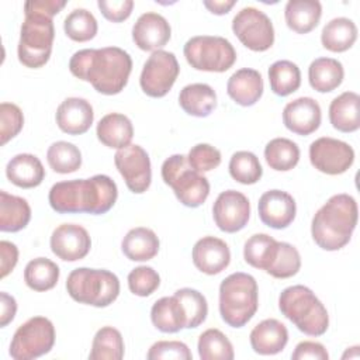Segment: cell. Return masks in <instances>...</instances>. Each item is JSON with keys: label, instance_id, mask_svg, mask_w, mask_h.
I'll return each instance as SVG.
<instances>
[{"label": "cell", "instance_id": "cell-1", "mask_svg": "<svg viewBox=\"0 0 360 360\" xmlns=\"http://www.w3.org/2000/svg\"><path fill=\"white\" fill-rule=\"evenodd\" d=\"M69 69L73 76L89 82L98 93L114 96L127 86L132 59L127 51L118 46L80 49L70 58Z\"/></svg>", "mask_w": 360, "mask_h": 360}, {"label": "cell", "instance_id": "cell-2", "mask_svg": "<svg viewBox=\"0 0 360 360\" xmlns=\"http://www.w3.org/2000/svg\"><path fill=\"white\" fill-rule=\"evenodd\" d=\"M118 197L115 181L105 174L55 183L48 194L49 205L59 214L108 212Z\"/></svg>", "mask_w": 360, "mask_h": 360}, {"label": "cell", "instance_id": "cell-3", "mask_svg": "<svg viewBox=\"0 0 360 360\" xmlns=\"http://www.w3.org/2000/svg\"><path fill=\"white\" fill-rule=\"evenodd\" d=\"M357 202L345 193L332 195L314 215L311 235L323 250L333 252L345 248L357 225Z\"/></svg>", "mask_w": 360, "mask_h": 360}, {"label": "cell", "instance_id": "cell-4", "mask_svg": "<svg viewBox=\"0 0 360 360\" xmlns=\"http://www.w3.org/2000/svg\"><path fill=\"white\" fill-rule=\"evenodd\" d=\"M259 308V288L253 276L236 271L219 285V314L232 328L245 326Z\"/></svg>", "mask_w": 360, "mask_h": 360}, {"label": "cell", "instance_id": "cell-5", "mask_svg": "<svg viewBox=\"0 0 360 360\" xmlns=\"http://www.w3.org/2000/svg\"><path fill=\"white\" fill-rule=\"evenodd\" d=\"M278 308L305 335L321 336L328 330V311L312 290L305 285L284 288L278 297Z\"/></svg>", "mask_w": 360, "mask_h": 360}, {"label": "cell", "instance_id": "cell-6", "mask_svg": "<svg viewBox=\"0 0 360 360\" xmlns=\"http://www.w3.org/2000/svg\"><path fill=\"white\" fill-rule=\"evenodd\" d=\"M66 290L76 302L104 308L117 300L120 280L110 270L79 267L69 273Z\"/></svg>", "mask_w": 360, "mask_h": 360}, {"label": "cell", "instance_id": "cell-7", "mask_svg": "<svg viewBox=\"0 0 360 360\" xmlns=\"http://www.w3.org/2000/svg\"><path fill=\"white\" fill-rule=\"evenodd\" d=\"M25 18L21 24L20 41H18V60L31 69H38L44 66L51 56L55 28L51 17L24 11Z\"/></svg>", "mask_w": 360, "mask_h": 360}, {"label": "cell", "instance_id": "cell-8", "mask_svg": "<svg viewBox=\"0 0 360 360\" xmlns=\"http://www.w3.org/2000/svg\"><path fill=\"white\" fill-rule=\"evenodd\" d=\"M162 179L173 188L177 200L186 207L197 208L208 198V179L193 169L184 155L176 153L163 162Z\"/></svg>", "mask_w": 360, "mask_h": 360}, {"label": "cell", "instance_id": "cell-9", "mask_svg": "<svg viewBox=\"0 0 360 360\" xmlns=\"http://www.w3.org/2000/svg\"><path fill=\"white\" fill-rule=\"evenodd\" d=\"M187 63L195 70L226 72L236 60L233 45L224 37L197 35L190 38L183 48Z\"/></svg>", "mask_w": 360, "mask_h": 360}, {"label": "cell", "instance_id": "cell-10", "mask_svg": "<svg viewBox=\"0 0 360 360\" xmlns=\"http://www.w3.org/2000/svg\"><path fill=\"white\" fill-rule=\"evenodd\" d=\"M53 345V323L45 316H32L14 332L8 353L14 360H32L49 353Z\"/></svg>", "mask_w": 360, "mask_h": 360}, {"label": "cell", "instance_id": "cell-11", "mask_svg": "<svg viewBox=\"0 0 360 360\" xmlns=\"http://www.w3.org/2000/svg\"><path fill=\"white\" fill-rule=\"evenodd\" d=\"M232 31L250 51L264 52L274 44L271 20L256 7H243L232 20Z\"/></svg>", "mask_w": 360, "mask_h": 360}, {"label": "cell", "instance_id": "cell-12", "mask_svg": "<svg viewBox=\"0 0 360 360\" xmlns=\"http://www.w3.org/2000/svg\"><path fill=\"white\" fill-rule=\"evenodd\" d=\"M179 73L180 66L173 52L163 49L155 51L146 59L141 72V89L149 97H163L173 87Z\"/></svg>", "mask_w": 360, "mask_h": 360}, {"label": "cell", "instance_id": "cell-13", "mask_svg": "<svg viewBox=\"0 0 360 360\" xmlns=\"http://www.w3.org/2000/svg\"><path fill=\"white\" fill-rule=\"evenodd\" d=\"M309 160L321 173L336 176L345 173L353 165L354 150L340 139L322 136L309 145Z\"/></svg>", "mask_w": 360, "mask_h": 360}, {"label": "cell", "instance_id": "cell-14", "mask_svg": "<svg viewBox=\"0 0 360 360\" xmlns=\"http://www.w3.org/2000/svg\"><path fill=\"white\" fill-rule=\"evenodd\" d=\"M114 163L132 193L142 194L149 188L152 181L150 159L142 146L129 143L118 149L114 155Z\"/></svg>", "mask_w": 360, "mask_h": 360}, {"label": "cell", "instance_id": "cell-15", "mask_svg": "<svg viewBox=\"0 0 360 360\" xmlns=\"http://www.w3.org/2000/svg\"><path fill=\"white\" fill-rule=\"evenodd\" d=\"M212 217L222 232L235 233L246 226L250 217V202L240 191H222L212 205Z\"/></svg>", "mask_w": 360, "mask_h": 360}, {"label": "cell", "instance_id": "cell-16", "mask_svg": "<svg viewBox=\"0 0 360 360\" xmlns=\"http://www.w3.org/2000/svg\"><path fill=\"white\" fill-rule=\"evenodd\" d=\"M49 245L56 257L65 262H76L87 256L91 248V239L83 226L77 224H62L53 229Z\"/></svg>", "mask_w": 360, "mask_h": 360}, {"label": "cell", "instance_id": "cell-17", "mask_svg": "<svg viewBox=\"0 0 360 360\" xmlns=\"http://www.w3.org/2000/svg\"><path fill=\"white\" fill-rule=\"evenodd\" d=\"M257 211L264 225L274 229H284L294 221L297 205L292 195L287 191L269 190L259 198Z\"/></svg>", "mask_w": 360, "mask_h": 360}, {"label": "cell", "instance_id": "cell-18", "mask_svg": "<svg viewBox=\"0 0 360 360\" xmlns=\"http://www.w3.org/2000/svg\"><path fill=\"white\" fill-rule=\"evenodd\" d=\"M172 37V28L167 20L153 11L143 13L132 27V39L142 51H159Z\"/></svg>", "mask_w": 360, "mask_h": 360}, {"label": "cell", "instance_id": "cell-19", "mask_svg": "<svg viewBox=\"0 0 360 360\" xmlns=\"http://www.w3.org/2000/svg\"><path fill=\"white\" fill-rule=\"evenodd\" d=\"M322 120L321 105L312 97H298L285 104L283 110V122L287 129L297 135H309L315 132Z\"/></svg>", "mask_w": 360, "mask_h": 360}, {"label": "cell", "instance_id": "cell-20", "mask_svg": "<svg viewBox=\"0 0 360 360\" xmlns=\"http://www.w3.org/2000/svg\"><path fill=\"white\" fill-rule=\"evenodd\" d=\"M191 256L194 266L208 276L221 273L231 262V250L228 245L215 236H204L198 239L193 248Z\"/></svg>", "mask_w": 360, "mask_h": 360}, {"label": "cell", "instance_id": "cell-21", "mask_svg": "<svg viewBox=\"0 0 360 360\" xmlns=\"http://www.w3.org/2000/svg\"><path fill=\"white\" fill-rule=\"evenodd\" d=\"M56 124L68 135H82L87 132L94 121L91 104L80 97L65 98L56 110Z\"/></svg>", "mask_w": 360, "mask_h": 360}, {"label": "cell", "instance_id": "cell-22", "mask_svg": "<svg viewBox=\"0 0 360 360\" xmlns=\"http://www.w3.org/2000/svg\"><path fill=\"white\" fill-rule=\"evenodd\" d=\"M250 346L257 354L271 356L280 353L288 342V330L274 318L259 322L250 332Z\"/></svg>", "mask_w": 360, "mask_h": 360}, {"label": "cell", "instance_id": "cell-23", "mask_svg": "<svg viewBox=\"0 0 360 360\" xmlns=\"http://www.w3.org/2000/svg\"><path fill=\"white\" fill-rule=\"evenodd\" d=\"M263 87V79L257 70L242 68L228 79L226 93L236 104L250 107L260 100Z\"/></svg>", "mask_w": 360, "mask_h": 360}, {"label": "cell", "instance_id": "cell-24", "mask_svg": "<svg viewBox=\"0 0 360 360\" xmlns=\"http://www.w3.org/2000/svg\"><path fill=\"white\" fill-rule=\"evenodd\" d=\"M6 176L17 187L34 188L42 183L45 169L35 155L18 153L8 160Z\"/></svg>", "mask_w": 360, "mask_h": 360}, {"label": "cell", "instance_id": "cell-25", "mask_svg": "<svg viewBox=\"0 0 360 360\" xmlns=\"http://www.w3.org/2000/svg\"><path fill=\"white\" fill-rule=\"evenodd\" d=\"M150 319L156 329L165 333H174L187 329V315L181 301L172 297L159 298L150 309Z\"/></svg>", "mask_w": 360, "mask_h": 360}, {"label": "cell", "instance_id": "cell-26", "mask_svg": "<svg viewBox=\"0 0 360 360\" xmlns=\"http://www.w3.org/2000/svg\"><path fill=\"white\" fill-rule=\"evenodd\" d=\"M96 134L103 145L114 149H122L131 143L134 127L127 115L110 112L98 121Z\"/></svg>", "mask_w": 360, "mask_h": 360}, {"label": "cell", "instance_id": "cell-27", "mask_svg": "<svg viewBox=\"0 0 360 360\" xmlns=\"http://www.w3.org/2000/svg\"><path fill=\"white\" fill-rule=\"evenodd\" d=\"M360 96L345 91L335 97L329 105V121L340 132H354L360 127Z\"/></svg>", "mask_w": 360, "mask_h": 360}, {"label": "cell", "instance_id": "cell-28", "mask_svg": "<svg viewBox=\"0 0 360 360\" xmlns=\"http://www.w3.org/2000/svg\"><path fill=\"white\" fill-rule=\"evenodd\" d=\"M322 6L318 0H290L284 8L285 24L297 34L311 32L321 20Z\"/></svg>", "mask_w": 360, "mask_h": 360}, {"label": "cell", "instance_id": "cell-29", "mask_svg": "<svg viewBox=\"0 0 360 360\" xmlns=\"http://www.w3.org/2000/svg\"><path fill=\"white\" fill-rule=\"evenodd\" d=\"M179 104L188 115L208 117L217 107V93L210 84L191 83L180 90Z\"/></svg>", "mask_w": 360, "mask_h": 360}, {"label": "cell", "instance_id": "cell-30", "mask_svg": "<svg viewBox=\"0 0 360 360\" xmlns=\"http://www.w3.org/2000/svg\"><path fill=\"white\" fill-rule=\"evenodd\" d=\"M158 235L145 226H136L127 232L121 242L122 253L132 262H146L159 252Z\"/></svg>", "mask_w": 360, "mask_h": 360}, {"label": "cell", "instance_id": "cell-31", "mask_svg": "<svg viewBox=\"0 0 360 360\" xmlns=\"http://www.w3.org/2000/svg\"><path fill=\"white\" fill-rule=\"evenodd\" d=\"M343 77V65L333 58H318L308 68L309 84L319 93L333 91L342 84Z\"/></svg>", "mask_w": 360, "mask_h": 360}, {"label": "cell", "instance_id": "cell-32", "mask_svg": "<svg viewBox=\"0 0 360 360\" xmlns=\"http://www.w3.org/2000/svg\"><path fill=\"white\" fill-rule=\"evenodd\" d=\"M31 219V207L25 198L0 191V231L18 232Z\"/></svg>", "mask_w": 360, "mask_h": 360}, {"label": "cell", "instance_id": "cell-33", "mask_svg": "<svg viewBox=\"0 0 360 360\" xmlns=\"http://www.w3.org/2000/svg\"><path fill=\"white\" fill-rule=\"evenodd\" d=\"M357 39L356 24L346 17H336L325 24L321 32V42L330 52H345Z\"/></svg>", "mask_w": 360, "mask_h": 360}, {"label": "cell", "instance_id": "cell-34", "mask_svg": "<svg viewBox=\"0 0 360 360\" xmlns=\"http://www.w3.org/2000/svg\"><path fill=\"white\" fill-rule=\"evenodd\" d=\"M278 249V242L267 233L252 235L243 246V257L248 264L255 269L267 271L271 266Z\"/></svg>", "mask_w": 360, "mask_h": 360}, {"label": "cell", "instance_id": "cell-35", "mask_svg": "<svg viewBox=\"0 0 360 360\" xmlns=\"http://www.w3.org/2000/svg\"><path fill=\"white\" fill-rule=\"evenodd\" d=\"M59 267L46 257H37L27 263L24 269V281L34 291H48L59 280Z\"/></svg>", "mask_w": 360, "mask_h": 360}, {"label": "cell", "instance_id": "cell-36", "mask_svg": "<svg viewBox=\"0 0 360 360\" xmlns=\"http://www.w3.org/2000/svg\"><path fill=\"white\" fill-rule=\"evenodd\" d=\"M124 340L118 329L112 326L100 328L91 343L90 360H121L124 357Z\"/></svg>", "mask_w": 360, "mask_h": 360}, {"label": "cell", "instance_id": "cell-37", "mask_svg": "<svg viewBox=\"0 0 360 360\" xmlns=\"http://www.w3.org/2000/svg\"><path fill=\"white\" fill-rule=\"evenodd\" d=\"M269 82L274 94L285 97L301 86L300 68L291 60H277L269 68Z\"/></svg>", "mask_w": 360, "mask_h": 360}, {"label": "cell", "instance_id": "cell-38", "mask_svg": "<svg viewBox=\"0 0 360 360\" xmlns=\"http://www.w3.org/2000/svg\"><path fill=\"white\" fill-rule=\"evenodd\" d=\"M264 159L273 170L288 172L300 160V148L291 139L274 138L264 148Z\"/></svg>", "mask_w": 360, "mask_h": 360}, {"label": "cell", "instance_id": "cell-39", "mask_svg": "<svg viewBox=\"0 0 360 360\" xmlns=\"http://www.w3.org/2000/svg\"><path fill=\"white\" fill-rule=\"evenodd\" d=\"M197 347L201 360H232L235 357L231 340L215 328L207 329L200 335Z\"/></svg>", "mask_w": 360, "mask_h": 360}, {"label": "cell", "instance_id": "cell-40", "mask_svg": "<svg viewBox=\"0 0 360 360\" xmlns=\"http://www.w3.org/2000/svg\"><path fill=\"white\" fill-rule=\"evenodd\" d=\"M46 160L53 172L68 174L76 172L82 166V153L76 145L66 141H58L48 148Z\"/></svg>", "mask_w": 360, "mask_h": 360}, {"label": "cell", "instance_id": "cell-41", "mask_svg": "<svg viewBox=\"0 0 360 360\" xmlns=\"http://www.w3.org/2000/svg\"><path fill=\"white\" fill-rule=\"evenodd\" d=\"M229 174L240 184H255L262 179L263 169L259 158L249 150H238L231 156Z\"/></svg>", "mask_w": 360, "mask_h": 360}, {"label": "cell", "instance_id": "cell-42", "mask_svg": "<svg viewBox=\"0 0 360 360\" xmlns=\"http://www.w3.org/2000/svg\"><path fill=\"white\" fill-rule=\"evenodd\" d=\"M65 34L76 42H86L96 37L98 24L96 17L86 8L72 10L63 21Z\"/></svg>", "mask_w": 360, "mask_h": 360}, {"label": "cell", "instance_id": "cell-43", "mask_svg": "<svg viewBox=\"0 0 360 360\" xmlns=\"http://www.w3.org/2000/svg\"><path fill=\"white\" fill-rule=\"evenodd\" d=\"M301 269V256L295 246L287 242H278V249L267 274L274 278H290Z\"/></svg>", "mask_w": 360, "mask_h": 360}, {"label": "cell", "instance_id": "cell-44", "mask_svg": "<svg viewBox=\"0 0 360 360\" xmlns=\"http://www.w3.org/2000/svg\"><path fill=\"white\" fill-rule=\"evenodd\" d=\"M174 295L181 301L187 315V329L200 326L208 314V304L205 297L194 288H180Z\"/></svg>", "mask_w": 360, "mask_h": 360}, {"label": "cell", "instance_id": "cell-45", "mask_svg": "<svg viewBox=\"0 0 360 360\" xmlns=\"http://www.w3.org/2000/svg\"><path fill=\"white\" fill-rule=\"evenodd\" d=\"M160 285V277L153 267L139 266L129 271L128 287L132 294L138 297H148L153 294Z\"/></svg>", "mask_w": 360, "mask_h": 360}, {"label": "cell", "instance_id": "cell-46", "mask_svg": "<svg viewBox=\"0 0 360 360\" xmlns=\"http://www.w3.org/2000/svg\"><path fill=\"white\" fill-rule=\"evenodd\" d=\"M24 115L18 105L13 103L0 104V138L1 145H6L22 129Z\"/></svg>", "mask_w": 360, "mask_h": 360}, {"label": "cell", "instance_id": "cell-47", "mask_svg": "<svg viewBox=\"0 0 360 360\" xmlns=\"http://www.w3.org/2000/svg\"><path fill=\"white\" fill-rule=\"evenodd\" d=\"M187 160L197 172H210L219 166L221 152L210 143H197L190 149Z\"/></svg>", "mask_w": 360, "mask_h": 360}, {"label": "cell", "instance_id": "cell-48", "mask_svg": "<svg viewBox=\"0 0 360 360\" xmlns=\"http://www.w3.org/2000/svg\"><path fill=\"white\" fill-rule=\"evenodd\" d=\"M146 359L159 360V359H174V360H191L193 354L188 346L179 340H159L153 343L148 353Z\"/></svg>", "mask_w": 360, "mask_h": 360}, {"label": "cell", "instance_id": "cell-49", "mask_svg": "<svg viewBox=\"0 0 360 360\" xmlns=\"http://www.w3.org/2000/svg\"><path fill=\"white\" fill-rule=\"evenodd\" d=\"M97 6L100 13L112 22H121L127 20L134 8L132 0H98Z\"/></svg>", "mask_w": 360, "mask_h": 360}, {"label": "cell", "instance_id": "cell-50", "mask_svg": "<svg viewBox=\"0 0 360 360\" xmlns=\"http://www.w3.org/2000/svg\"><path fill=\"white\" fill-rule=\"evenodd\" d=\"M291 359L292 360H305V359L328 360L329 354L322 343L312 342V340H304L295 346V349L291 354Z\"/></svg>", "mask_w": 360, "mask_h": 360}, {"label": "cell", "instance_id": "cell-51", "mask_svg": "<svg viewBox=\"0 0 360 360\" xmlns=\"http://www.w3.org/2000/svg\"><path fill=\"white\" fill-rule=\"evenodd\" d=\"M0 255H1V262H0V277L4 278L8 276L13 269L15 267L18 262V249L13 242L8 240H1L0 242Z\"/></svg>", "mask_w": 360, "mask_h": 360}, {"label": "cell", "instance_id": "cell-52", "mask_svg": "<svg viewBox=\"0 0 360 360\" xmlns=\"http://www.w3.org/2000/svg\"><path fill=\"white\" fill-rule=\"evenodd\" d=\"M65 6H66L65 0H28L24 3V11H34L52 18Z\"/></svg>", "mask_w": 360, "mask_h": 360}, {"label": "cell", "instance_id": "cell-53", "mask_svg": "<svg viewBox=\"0 0 360 360\" xmlns=\"http://www.w3.org/2000/svg\"><path fill=\"white\" fill-rule=\"evenodd\" d=\"M0 305H1V312H0V326L4 328L7 326L15 316L17 312V302L15 298L6 291L0 292Z\"/></svg>", "mask_w": 360, "mask_h": 360}, {"label": "cell", "instance_id": "cell-54", "mask_svg": "<svg viewBox=\"0 0 360 360\" xmlns=\"http://www.w3.org/2000/svg\"><path fill=\"white\" fill-rule=\"evenodd\" d=\"M204 7L217 15H224L236 4L235 0H204Z\"/></svg>", "mask_w": 360, "mask_h": 360}, {"label": "cell", "instance_id": "cell-55", "mask_svg": "<svg viewBox=\"0 0 360 360\" xmlns=\"http://www.w3.org/2000/svg\"><path fill=\"white\" fill-rule=\"evenodd\" d=\"M359 359L360 357V352H359V346H353V347H350V349H347L345 353H343V356H342V359Z\"/></svg>", "mask_w": 360, "mask_h": 360}]
</instances>
